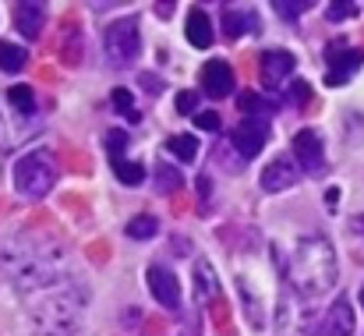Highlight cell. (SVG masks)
<instances>
[{"label":"cell","mask_w":364,"mask_h":336,"mask_svg":"<svg viewBox=\"0 0 364 336\" xmlns=\"http://www.w3.org/2000/svg\"><path fill=\"white\" fill-rule=\"evenodd\" d=\"M361 305H364V287H361Z\"/></svg>","instance_id":"29"},{"label":"cell","mask_w":364,"mask_h":336,"mask_svg":"<svg viewBox=\"0 0 364 336\" xmlns=\"http://www.w3.org/2000/svg\"><path fill=\"white\" fill-rule=\"evenodd\" d=\"M4 100H7V107H14L21 117H32L36 113V93L28 85H11Z\"/></svg>","instance_id":"16"},{"label":"cell","mask_w":364,"mask_h":336,"mask_svg":"<svg viewBox=\"0 0 364 336\" xmlns=\"http://www.w3.org/2000/svg\"><path fill=\"white\" fill-rule=\"evenodd\" d=\"M43 21H46V7H43V4L25 0V4L14 7V25H18V32H21L25 39H36V36L43 32Z\"/></svg>","instance_id":"13"},{"label":"cell","mask_w":364,"mask_h":336,"mask_svg":"<svg viewBox=\"0 0 364 336\" xmlns=\"http://www.w3.org/2000/svg\"><path fill=\"white\" fill-rule=\"evenodd\" d=\"M326 14H329V21H343V18H354L358 14V4H333Z\"/></svg>","instance_id":"25"},{"label":"cell","mask_w":364,"mask_h":336,"mask_svg":"<svg viewBox=\"0 0 364 336\" xmlns=\"http://www.w3.org/2000/svg\"><path fill=\"white\" fill-rule=\"evenodd\" d=\"M202 85H205V93H209L213 100H227V96L234 93V71H230V64H227V61H205V68H202Z\"/></svg>","instance_id":"10"},{"label":"cell","mask_w":364,"mask_h":336,"mask_svg":"<svg viewBox=\"0 0 364 336\" xmlns=\"http://www.w3.org/2000/svg\"><path fill=\"white\" fill-rule=\"evenodd\" d=\"M350 333H354V305L347 298H340L336 305H329L322 322H315L308 336H350Z\"/></svg>","instance_id":"9"},{"label":"cell","mask_w":364,"mask_h":336,"mask_svg":"<svg viewBox=\"0 0 364 336\" xmlns=\"http://www.w3.org/2000/svg\"><path fill=\"white\" fill-rule=\"evenodd\" d=\"M145 280H149L152 298H156L166 312H177V308H181V283H177V276H173L166 266H149Z\"/></svg>","instance_id":"8"},{"label":"cell","mask_w":364,"mask_h":336,"mask_svg":"<svg viewBox=\"0 0 364 336\" xmlns=\"http://www.w3.org/2000/svg\"><path fill=\"white\" fill-rule=\"evenodd\" d=\"M141 53V32H138V18H121L107 28V61L114 68L134 64Z\"/></svg>","instance_id":"4"},{"label":"cell","mask_w":364,"mask_h":336,"mask_svg":"<svg viewBox=\"0 0 364 336\" xmlns=\"http://www.w3.org/2000/svg\"><path fill=\"white\" fill-rule=\"evenodd\" d=\"M25 68V50L18 43H0V71H21Z\"/></svg>","instance_id":"20"},{"label":"cell","mask_w":364,"mask_h":336,"mask_svg":"<svg viewBox=\"0 0 364 336\" xmlns=\"http://www.w3.org/2000/svg\"><path fill=\"white\" fill-rule=\"evenodd\" d=\"M290 283L304 298H322L336 283V251L326 237L308 233L297 241L294 258H290Z\"/></svg>","instance_id":"2"},{"label":"cell","mask_w":364,"mask_h":336,"mask_svg":"<svg viewBox=\"0 0 364 336\" xmlns=\"http://www.w3.org/2000/svg\"><path fill=\"white\" fill-rule=\"evenodd\" d=\"M297 177H301L297 167H294L287 156H279V159H272V163L262 170V188L272 191V195H276V191H290V188L297 184Z\"/></svg>","instance_id":"12"},{"label":"cell","mask_w":364,"mask_h":336,"mask_svg":"<svg viewBox=\"0 0 364 336\" xmlns=\"http://www.w3.org/2000/svg\"><path fill=\"white\" fill-rule=\"evenodd\" d=\"M25 301L32 312V330H36L32 336H75L85 294L78 287H71V280L64 276L50 287L25 294Z\"/></svg>","instance_id":"1"},{"label":"cell","mask_w":364,"mask_h":336,"mask_svg":"<svg viewBox=\"0 0 364 336\" xmlns=\"http://www.w3.org/2000/svg\"><path fill=\"white\" fill-rule=\"evenodd\" d=\"M230 142H234V149L241 152L244 159L258 156V152L265 149V142H269V120H262V117H244L241 124L234 127Z\"/></svg>","instance_id":"6"},{"label":"cell","mask_w":364,"mask_h":336,"mask_svg":"<svg viewBox=\"0 0 364 336\" xmlns=\"http://www.w3.org/2000/svg\"><path fill=\"white\" fill-rule=\"evenodd\" d=\"M195 107H198V96L195 93H181L177 96V113H195Z\"/></svg>","instance_id":"27"},{"label":"cell","mask_w":364,"mask_h":336,"mask_svg":"<svg viewBox=\"0 0 364 336\" xmlns=\"http://www.w3.org/2000/svg\"><path fill=\"white\" fill-rule=\"evenodd\" d=\"M294 159L308 170V174H322L326 170V149H322V135L304 127L294 135Z\"/></svg>","instance_id":"7"},{"label":"cell","mask_w":364,"mask_h":336,"mask_svg":"<svg viewBox=\"0 0 364 336\" xmlns=\"http://www.w3.org/2000/svg\"><path fill=\"white\" fill-rule=\"evenodd\" d=\"M188 43L198 46V50L213 46V21L202 7H191V14H188Z\"/></svg>","instance_id":"14"},{"label":"cell","mask_w":364,"mask_h":336,"mask_svg":"<svg viewBox=\"0 0 364 336\" xmlns=\"http://www.w3.org/2000/svg\"><path fill=\"white\" fill-rule=\"evenodd\" d=\"M294 68H297V57L287 53V50H265L262 53V78H265L269 89H276L283 78H290Z\"/></svg>","instance_id":"11"},{"label":"cell","mask_w":364,"mask_h":336,"mask_svg":"<svg viewBox=\"0 0 364 336\" xmlns=\"http://www.w3.org/2000/svg\"><path fill=\"white\" fill-rule=\"evenodd\" d=\"M272 7H276V14H283V18H297V14L311 11L315 4H311V0H294V4H287V0H276Z\"/></svg>","instance_id":"23"},{"label":"cell","mask_w":364,"mask_h":336,"mask_svg":"<svg viewBox=\"0 0 364 336\" xmlns=\"http://www.w3.org/2000/svg\"><path fill=\"white\" fill-rule=\"evenodd\" d=\"M166 152L177 156L181 163H191V159L198 156V138H195V135H173V138L166 142Z\"/></svg>","instance_id":"17"},{"label":"cell","mask_w":364,"mask_h":336,"mask_svg":"<svg viewBox=\"0 0 364 336\" xmlns=\"http://www.w3.org/2000/svg\"><path fill=\"white\" fill-rule=\"evenodd\" d=\"M110 100H114V107H117V110H124L131 120H138V110L131 107V93H127V89H114V96H110Z\"/></svg>","instance_id":"24"},{"label":"cell","mask_w":364,"mask_h":336,"mask_svg":"<svg viewBox=\"0 0 364 336\" xmlns=\"http://www.w3.org/2000/svg\"><path fill=\"white\" fill-rule=\"evenodd\" d=\"M107 145H110V152L117 156V152H124V145H127V135H124V131H110V135H107Z\"/></svg>","instance_id":"28"},{"label":"cell","mask_w":364,"mask_h":336,"mask_svg":"<svg viewBox=\"0 0 364 336\" xmlns=\"http://www.w3.org/2000/svg\"><path fill=\"white\" fill-rule=\"evenodd\" d=\"M195 124H198L202 131H220V113H213V110L195 113Z\"/></svg>","instance_id":"26"},{"label":"cell","mask_w":364,"mask_h":336,"mask_svg":"<svg viewBox=\"0 0 364 336\" xmlns=\"http://www.w3.org/2000/svg\"><path fill=\"white\" fill-rule=\"evenodd\" d=\"M114 174L121 177L124 184H131V188L145 181V167H141V163H131V159H121V156L114 159Z\"/></svg>","instance_id":"21"},{"label":"cell","mask_w":364,"mask_h":336,"mask_svg":"<svg viewBox=\"0 0 364 336\" xmlns=\"http://www.w3.org/2000/svg\"><path fill=\"white\" fill-rule=\"evenodd\" d=\"M255 28V11L251 7H223V32H227V39H241L244 32H251Z\"/></svg>","instance_id":"15"},{"label":"cell","mask_w":364,"mask_h":336,"mask_svg":"<svg viewBox=\"0 0 364 336\" xmlns=\"http://www.w3.org/2000/svg\"><path fill=\"white\" fill-rule=\"evenodd\" d=\"M326 61H329V75H326V82H329V85H343V82H347V78L364 64V53L361 50H350L343 39H336V43H329Z\"/></svg>","instance_id":"5"},{"label":"cell","mask_w":364,"mask_h":336,"mask_svg":"<svg viewBox=\"0 0 364 336\" xmlns=\"http://www.w3.org/2000/svg\"><path fill=\"white\" fill-rule=\"evenodd\" d=\"M152 181H156V191H159V195H170V191L181 188V170H173L170 163H156Z\"/></svg>","instance_id":"18"},{"label":"cell","mask_w":364,"mask_h":336,"mask_svg":"<svg viewBox=\"0 0 364 336\" xmlns=\"http://www.w3.org/2000/svg\"><path fill=\"white\" fill-rule=\"evenodd\" d=\"M124 233H127L131 241H149V237L159 233V220H156V216H134L131 224L124 226Z\"/></svg>","instance_id":"19"},{"label":"cell","mask_w":364,"mask_h":336,"mask_svg":"<svg viewBox=\"0 0 364 336\" xmlns=\"http://www.w3.org/2000/svg\"><path fill=\"white\" fill-rule=\"evenodd\" d=\"M195 283H198V298H205V294H216V273H213V266L202 258V262H195Z\"/></svg>","instance_id":"22"},{"label":"cell","mask_w":364,"mask_h":336,"mask_svg":"<svg viewBox=\"0 0 364 336\" xmlns=\"http://www.w3.org/2000/svg\"><path fill=\"white\" fill-rule=\"evenodd\" d=\"M57 184V156L50 149H32L14 163V188L25 199H43Z\"/></svg>","instance_id":"3"}]
</instances>
